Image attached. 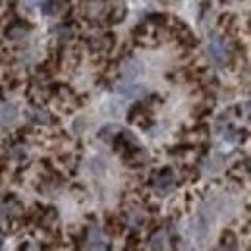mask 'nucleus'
<instances>
[{"label":"nucleus","mask_w":251,"mask_h":251,"mask_svg":"<svg viewBox=\"0 0 251 251\" xmlns=\"http://www.w3.org/2000/svg\"><path fill=\"white\" fill-rule=\"evenodd\" d=\"M207 52H209V58H211V62L215 64V66H226V64L230 62V49H228V45H226V41L219 37V35H211V39H209V47H207Z\"/></svg>","instance_id":"f257e3e1"},{"label":"nucleus","mask_w":251,"mask_h":251,"mask_svg":"<svg viewBox=\"0 0 251 251\" xmlns=\"http://www.w3.org/2000/svg\"><path fill=\"white\" fill-rule=\"evenodd\" d=\"M110 12L108 0H83V14L91 22H100Z\"/></svg>","instance_id":"f03ea898"},{"label":"nucleus","mask_w":251,"mask_h":251,"mask_svg":"<svg viewBox=\"0 0 251 251\" xmlns=\"http://www.w3.org/2000/svg\"><path fill=\"white\" fill-rule=\"evenodd\" d=\"M155 191L158 195H168L172 189L176 188V176H174V170L172 168H164L160 170L157 176H155Z\"/></svg>","instance_id":"7ed1b4c3"},{"label":"nucleus","mask_w":251,"mask_h":251,"mask_svg":"<svg viewBox=\"0 0 251 251\" xmlns=\"http://www.w3.org/2000/svg\"><path fill=\"white\" fill-rule=\"evenodd\" d=\"M87 248L89 250H106L108 248L106 236L99 226H91L87 230Z\"/></svg>","instance_id":"20e7f679"},{"label":"nucleus","mask_w":251,"mask_h":251,"mask_svg":"<svg viewBox=\"0 0 251 251\" xmlns=\"http://www.w3.org/2000/svg\"><path fill=\"white\" fill-rule=\"evenodd\" d=\"M141 70H143V66H141L139 60H133V58L126 60L122 64V77H124V81H135L141 75Z\"/></svg>","instance_id":"39448f33"},{"label":"nucleus","mask_w":251,"mask_h":251,"mask_svg":"<svg viewBox=\"0 0 251 251\" xmlns=\"http://www.w3.org/2000/svg\"><path fill=\"white\" fill-rule=\"evenodd\" d=\"M16 118H18V108H16L14 104H4V106L0 108V124L4 126V127L14 124Z\"/></svg>","instance_id":"423d86ee"},{"label":"nucleus","mask_w":251,"mask_h":251,"mask_svg":"<svg viewBox=\"0 0 251 251\" xmlns=\"http://www.w3.org/2000/svg\"><path fill=\"white\" fill-rule=\"evenodd\" d=\"M168 246V234L164 228H160L157 232H153L151 240H149V248L151 250H164Z\"/></svg>","instance_id":"0eeeda50"},{"label":"nucleus","mask_w":251,"mask_h":251,"mask_svg":"<svg viewBox=\"0 0 251 251\" xmlns=\"http://www.w3.org/2000/svg\"><path fill=\"white\" fill-rule=\"evenodd\" d=\"M31 31V27H29V24H22V22H16L14 25H10V29H8V37L12 39V41H22L27 33Z\"/></svg>","instance_id":"6e6552de"},{"label":"nucleus","mask_w":251,"mask_h":251,"mask_svg":"<svg viewBox=\"0 0 251 251\" xmlns=\"http://www.w3.org/2000/svg\"><path fill=\"white\" fill-rule=\"evenodd\" d=\"M27 116L31 118V122H35V124H41V126L52 124V116H50L47 110H41V108H33V110H29Z\"/></svg>","instance_id":"1a4fd4ad"},{"label":"nucleus","mask_w":251,"mask_h":251,"mask_svg":"<svg viewBox=\"0 0 251 251\" xmlns=\"http://www.w3.org/2000/svg\"><path fill=\"white\" fill-rule=\"evenodd\" d=\"M20 213H22V207H20V203L14 201V199L0 205V215L6 217V219H12V217H16V215H20Z\"/></svg>","instance_id":"9d476101"},{"label":"nucleus","mask_w":251,"mask_h":251,"mask_svg":"<svg viewBox=\"0 0 251 251\" xmlns=\"http://www.w3.org/2000/svg\"><path fill=\"white\" fill-rule=\"evenodd\" d=\"M120 93L127 97V99H135V97H139V95L143 93V87H139V85H133V81H126V83H120L118 87H116Z\"/></svg>","instance_id":"9b49d317"},{"label":"nucleus","mask_w":251,"mask_h":251,"mask_svg":"<svg viewBox=\"0 0 251 251\" xmlns=\"http://www.w3.org/2000/svg\"><path fill=\"white\" fill-rule=\"evenodd\" d=\"M118 133H120V126L108 124V126H104V127H100L99 137H100V139H104V141H112V139H116V135H118Z\"/></svg>","instance_id":"f8f14e48"},{"label":"nucleus","mask_w":251,"mask_h":251,"mask_svg":"<svg viewBox=\"0 0 251 251\" xmlns=\"http://www.w3.org/2000/svg\"><path fill=\"white\" fill-rule=\"evenodd\" d=\"M143 224V213L139 209H129L127 211V226L129 228H141Z\"/></svg>","instance_id":"ddd939ff"},{"label":"nucleus","mask_w":251,"mask_h":251,"mask_svg":"<svg viewBox=\"0 0 251 251\" xmlns=\"http://www.w3.org/2000/svg\"><path fill=\"white\" fill-rule=\"evenodd\" d=\"M191 230H193L195 238L205 240V236H207V220L203 219V217H197V220H195L193 226H191Z\"/></svg>","instance_id":"4468645a"},{"label":"nucleus","mask_w":251,"mask_h":251,"mask_svg":"<svg viewBox=\"0 0 251 251\" xmlns=\"http://www.w3.org/2000/svg\"><path fill=\"white\" fill-rule=\"evenodd\" d=\"M58 8H60V2H58V0H47V2H43V6H41L43 14H47V16L56 14V12H58Z\"/></svg>","instance_id":"2eb2a0df"},{"label":"nucleus","mask_w":251,"mask_h":251,"mask_svg":"<svg viewBox=\"0 0 251 251\" xmlns=\"http://www.w3.org/2000/svg\"><path fill=\"white\" fill-rule=\"evenodd\" d=\"M56 35H58L60 41H72V37H74V27L68 25V24H64V25H60V27L56 29Z\"/></svg>","instance_id":"dca6fc26"},{"label":"nucleus","mask_w":251,"mask_h":251,"mask_svg":"<svg viewBox=\"0 0 251 251\" xmlns=\"http://www.w3.org/2000/svg\"><path fill=\"white\" fill-rule=\"evenodd\" d=\"M222 248H236V238H234V234L232 232H226L224 236H222Z\"/></svg>","instance_id":"f3484780"},{"label":"nucleus","mask_w":251,"mask_h":251,"mask_svg":"<svg viewBox=\"0 0 251 251\" xmlns=\"http://www.w3.org/2000/svg\"><path fill=\"white\" fill-rule=\"evenodd\" d=\"M27 155V149L24 147V145H16V147H12V151H10V157L14 158H24Z\"/></svg>","instance_id":"a211bd4d"},{"label":"nucleus","mask_w":251,"mask_h":251,"mask_svg":"<svg viewBox=\"0 0 251 251\" xmlns=\"http://www.w3.org/2000/svg\"><path fill=\"white\" fill-rule=\"evenodd\" d=\"M56 219H58V213H56L54 209H49V213H47V215H45V219H43V224L49 228V226H50Z\"/></svg>","instance_id":"6ab92c4d"},{"label":"nucleus","mask_w":251,"mask_h":251,"mask_svg":"<svg viewBox=\"0 0 251 251\" xmlns=\"http://www.w3.org/2000/svg\"><path fill=\"white\" fill-rule=\"evenodd\" d=\"M81 127H83V120H77V122L74 124V131H75V133H79V129H81Z\"/></svg>","instance_id":"aec40b11"},{"label":"nucleus","mask_w":251,"mask_h":251,"mask_svg":"<svg viewBox=\"0 0 251 251\" xmlns=\"http://www.w3.org/2000/svg\"><path fill=\"white\" fill-rule=\"evenodd\" d=\"M2 242H4V238H2V234H0V248H2Z\"/></svg>","instance_id":"412c9836"},{"label":"nucleus","mask_w":251,"mask_h":251,"mask_svg":"<svg viewBox=\"0 0 251 251\" xmlns=\"http://www.w3.org/2000/svg\"><path fill=\"white\" fill-rule=\"evenodd\" d=\"M58 2H62V0H58Z\"/></svg>","instance_id":"4be33fe9"}]
</instances>
